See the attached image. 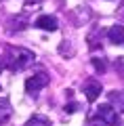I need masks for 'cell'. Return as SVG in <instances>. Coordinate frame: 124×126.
<instances>
[{
	"label": "cell",
	"mask_w": 124,
	"mask_h": 126,
	"mask_svg": "<svg viewBox=\"0 0 124 126\" xmlns=\"http://www.w3.org/2000/svg\"><path fill=\"white\" fill-rule=\"evenodd\" d=\"M34 59H36V55L32 53V50H27V48H17V50H13L11 53V57H9V67L13 69H25L27 65H32L34 63Z\"/></svg>",
	"instance_id": "6da1fadb"
},
{
	"label": "cell",
	"mask_w": 124,
	"mask_h": 126,
	"mask_svg": "<svg viewBox=\"0 0 124 126\" xmlns=\"http://www.w3.org/2000/svg\"><path fill=\"white\" fill-rule=\"evenodd\" d=\"M49 82H51V78L46 76L44 72H40V74H36V76H32V78H27V80H25V93L32 94V97H36L38 90L44 88Z\"/></svg>",
	"instance_id": "7a4b0ae2"
},
{
	"label": "cell",
	"mask_w": 124,
	"mask_h": 126,
	"mask_svg": "<svg viewBox=\"0 0 124 126\" xmlns=\"http://www.w3.org/2000/svg\"><path fill=\"white\" fill-rule=\"evenodd\" d=\"M97 116L103 120V124H109V126H120V122H118V111H116V109L111 107L109 103L99 105V107H97Z\"/></svg>",
	"instance_id": "3957f363"
},
{
	"label": "cell",
	"mask_w": 124,
	"mask_h": 126,
	"mask_svg": "<svg viewBox=\"0 0 124 126\" xmlns=\"http://www.w3.org/2000/svg\"><path fill=\"white\" fill-rule=\"evenodd\" d=\"M36 27H40V30H44V32H55L59 27V21L53 15H40L36 19Z\"/></svg>",
	"instance_id": "277c9868"
},
{
	"label": "cell",
	"mask_w": 124,
	"mask_h": 126,
	"mask_svg": "<svg viewBox=\"0 0 124 126\" xmlns=\"http://www.w3.org/2000/svg\"><path fill=\"white\" fill-rule=\"evenodd\" d=\"M107 40L111 44H124V25H120V23L111 25L107 30Z\"/></svg>",
	"instance_id": "5b68a950"
},
{
	"label": "cell",
	"mask_w": 124,
	"mask_h": 126,
	"mask_svg": "<svg viewBox=\"0 0 124 126\" xmlns=\"http://www.w3.org/2000/svg\"><path fill=\"white\" fill-rule=\"evenodd\" d=\"M101 93H103V86H101V82H97V80H90V82H86V86H84V94H86V99H89V101H97Z\"/></svg>",
	"instance_id": "8992f818"
},
{
	"label": "cell",
	"mask_w": 124,
	"mask_h": 126,
	"mask_svg": "<svg viewBox=\"0 0 124 126\" xmlns=\"http://www.w3.org/2000/svg\"><path fill=\"white\" fill-rule=\"evenodd\" d=\"M13 116V107H11V101L6 97H0V124H4V122L11 120Z\"/></svg>",
	"instance_id": "52a82bcc"
},
{
	"label": "cell",
	"mask_w": 124,
	"mask_h": 126,
	"mask_svg": "<svg viewBox=\"0 0 124 126\" xmlns=\"http://www.w3.org/2000/svg\"><path fill=\"white\" fill-rule=\"evenodd\" d=\"M109 99V105L116 109V111H124V93H118V90H111L107 94Z\"/></svg>",
	"instance_id": "ba28073f"
},
{
	"label": "cell",
	"mask_w": 124,
	"mask_h": 126,
	"mask_svg": "<svg viewBox=\"0 0 124 126\" xmlns=\"http://www.w3.org/2000/svg\"><path fill=\"white\" fill-rule=\"evenodd\" d=\"M23 126H51V120L44 116H32Z\"/></svg>",
	"instance_id": "9c48e42d"
},
{
	"label": "cell",
	"mask_w": 124,
	"mask_h": 126,
	"mask_svg": "<svg viewBox=\"0 0 124 126\" xmlns=\"http://www.w3.org/2000/svg\"><path fill=\"white\" fill-rule=\"evenodd\" d=\"M99 42H101V30H99V27H95V30L89 34V46H90V48H97Z\"/></svg>",
	"instance_id": "30bf717a"
},
{
	"label": "cell",
	"mask_w": 124,
	"mask_h": 126,
	"mask_svg": "<svg viewBox=\"0 0 124 126\" xmlns=\"http://www.w3.org/2000/svg\"><path fill=\"white\" fill-rule=\"evenodd\" d=\"M93 67L97 74H105L107 72V61L103 57H93Z\"/></svg>",
	"instance_id": "8fae6325"
},
{
	"label": "cell",
	"mask_w": 124,
	"mask_h": 126,
	"mask_svg": "<svg viewBox=\"0 0 124 126\" xmlns=\"http://www.w3.org/2000/svg\"><path fill=\"white\" fill-rule=\"evenodd\" d=\"M114 65H116V72H118V74H122V76H124V57H118V59H116V63H114Z\"/></svg>",
	"instance_id": "7c38bea8"
},
{
	"label": "cell",
	"mask_w": 124,
	"mask_h": 126,
	"mask_svg": "<svg viewBox=\"0 0 124 126\" xmlns=\"http://www.w3.org/2000/svg\"><path fill=\"white\" fill-rule=\"evenodd\" d=\"M78 107H80L78 103H70V105H65V111L67 113H74V111H78Z\"/></svg>",
	"instance_id": "4fadbf2b"
},
{
	"label": "cell",
	"mask_w": 124,
	"mask_h": 126,
	"mask_svg": "<svg viewBox=\"0 0 124 126\" xmlns=\"http://www.w3.org/2000/svg\"><path fill=\"white\" fill-rule=\"evenodd\" d=\"M32 2H42V0H25V4H32Z\"/></svg>",
	"instance_id": "5bb4252c"
},
{
	"label": "cell",
	"mask_w": 124,
	"mask_h": 126,
	"mask_svg": "<svg viewBox=\"0 0 124 126\" xmlns=\"http://www.w3.org/2000/svg\"><path fill=\"white\" fill-rule=\"evenodd\" d=\"M0 72H2V63H0Z\"/></svg>",
	"instance_id": "9a60e30c"
}]
</instances>
